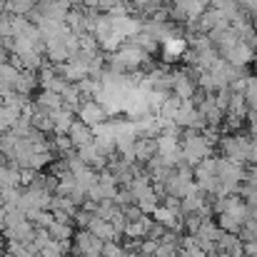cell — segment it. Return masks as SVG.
<instances>
[{
	"label": "cell",
	"mask_w": 257,
	"mask_h": 257,
	"mask_svg": "<svg viewBox=\"0 0 257 257\" xmlns=\"http://www.w3.org/2000/svg\"><path fill=\"white\" fill-rule=\"evenodd\" d=\"M100 252H102V242H100L90 230H75V235H73V252H70V257L100 255Z\"/></svg>",
	"instance_id": "1"
},
{
	"label": "cell",
	"mask_w": 257,
	"mask_h": 257,
	"mask_svg": "<svg viewBox=\"0 0 257 257\" xmlns=\"http://www.w3.org/2000/svg\"><path fill=\"white\" fill-rule=\"evenodd\" d=\"M75 117L80 122H85L87 127H95V125H102L107 120V112H105L102 102H97V100H83L80 107L75 110Z\"/></svg>",
	"instance_id": "2"
},
{
	"label": "cell",
	"mask_w": 257,
	"mask_h": 257,
	"mask_svg": "<svg viewBox=\"0 0 257 257\" xmlns=\"http://www.w3.org/2000/svg\"><path fill=\"white\" fill-rule=\"evenodd\" d=\"M195 90H197L195 80H192L185 70H175V73H172V95H175V97H180L182 102H187Z\"/></svg>",
	"instance_id": "3"
},
{
	"label": "cell",
	"mask_w": 257,
	"mask_h": 257,
	"mask_svg": "<svg viewBox=\"0 0 257 257\" xmlns=\"http://www.w3.org/2000/svg\"><path fill=\"white\" fill-rule=\"evenodd\" d=\"M33 105H35V110H43V112H48V115H55L58 110L65 107L63 97H60L58 92H48V90H40V92L33 97Z\"/></svg>",
	"instance_id": "4"
},
{
	"label": "cell",
	"mask_w": 257,
	"mask_h": 257,
	"mask_svg": "<svg viewBox=\"0 0 257 257\" xmlns=\"http://www.w3.org/2000/svg\"><path fill=\"white\" fill-rule=\"evenodd\" d=\"M155 155H158V143L153 138H138L135 140V145H133V160L135 163L148 165Z\"/></svg>",
	"instance_id": "5"
},
{
	"label": "cell",
	"mask_w": 257,
	"mask_h": 257,
	"mask_svg": "<svg viewBox=\"0 0 257 257\" xmlns=\"http://www.w3.org/2000/svg\"><path fill=\"white\" fill-rule=\"evenodd\" d=\"M68 140L73 143V148H75V150H78V148H83V145H90V143L95 140L92 127H87L85 122L75 120V122L70 125V130H68Z\"/></svg>",
	"instance_id": "6"
},
{
	"label": "cell",
	"mask_w": 257,
	"mask_h": 257,
	"mask_svg": "<svg viewBox=\"0 0 257 257\" xmlns=\"http://www.w3.org/2000/svg\"><path fill=\"white\" fill-rule=\"evenodd\" d=\"M150 225H153V217H150V215H143L140 220H135V222H127V225H125L122 237H125V240H145V237H148Z\"/></svg>",
	"instance_id": "7"
},
{
	"label": "cell",
	"mask_w": 257,
	"mask_h": 257,
	"mask_svg": "<svg viewBox=\"0 0 257 257\" xmlns=\"http://www.w3.org/2000/svg\"><path fill=\"white\" fill-rule=\"evenodd\" d=\"M50 117H53V135H68L70 125L78 120V117H75V112H73V110H68V107L58 110V112H55V115H50Z\"/></svg>",
	"instance_id": "8"
},
{
	"label": "cell",
	"mask_w": 257,
	"mask_h": 257,
	"mask_svg": "<svg viewBox=\"0 0 257 257\" xmlns=\"http://www.w3.org/2000/svg\"><path fill=\"white\" fill-rule=\"evenodd\" d=\"M35 87H38V75L23 70V73L15 78V83H13V92H18V95H23V97H33Z\"/></svg>",
	"instance_id": "9"
},
{
	"label": "cell",
	"mask_w": 257,
	"mask_h": 257,
	"mask_svg": "<svg viewBox=\"0 0 257 257\" xmlns=\"http://www.w3.org/2000/svg\"><path fill=\"white\" fill-rule=\"evenodd\" d=\"M30 127L38 130V133H43V135H53V117L48 112H43V110H33Z\"/></svg>",
	"instance_id": "10"
},
{
	"label": "cell",
	"mask_w": 257,
	"mask_h": 257,
	"mask_svg": "<svg viewBox=\"0 0 257 257\" xmlns=\"http://www.w3.org/2000/svg\"><path fill=\"white\" fill-rule=\"evenodd\" d=\"M48 235L53 242H73V235H75V227L73 225H60L53 220V225L48 227Z\"/></svg>",
	"instance_id": "11"
},
{
	"label": "cell",
	"mask_w": 257,
	"mask_h": 257,
	"mask_svg": "<svg viewBox=\"0 0 257 257\" xmlns=\"http://www.w3.org/2000/svg\"><path fill=\"white\" fill-rule=\"evenodd\" d=\"M35 3L38 0H5V13L18 15V18H25L35 8Z\"/></svg>",
	"instance_id": "12"
},
{
	"label": "cell",
	"mask_w": 257,
	"mask_h": 257,
	"mask_svg": "<svg viewBox=\"0 0 257 257\" xmlns=\"http://www.w3.org/2000/svg\"><path fill=\"white\" fill-rule=\"evenodd\" d=\"M117 210H120V207H117L112 200H102V202L95 205V212H92V215H95L97 220H102V222H110V220L117 215Z\"/></svg>",
	"instance_id": "13"
},
{
	"label": "cell",
	"mask_w": 257,
	"mask_h": 257,
	"mask_svg": "<svg viewBox=\"0 0 257 257\" xmlns=\"http://www.w3.org/2000/svg\"><path fill=\"white\" fill-rule=\"evenodd\" d=\"M245 102H247V112H257V73L247 78V87H245Z\"/></svg>",
	"instance_id": "14"
},
{
	"label": "cell",
	"mask_w": 257,
	"mask_h": 257,
	"mask_svg": "<svg viewBox=\"0 0 257 257\" xmlns=\"http://www.w3.org/2000/svg\"><path fill=\"white\" fill-rule=\"evenodd\" d=\"M122 255H125V250H122L120 242H102L100 257H122Z\"/></svg>",
	"instance_id": "15"
},
{
	"label": "cell",
	"mask_w": 257,
	"mask_h": 257,
	"mask_svg": "<svg viewBox=\"0 0 257 257\" xmlns=\"http://www.w3.org/2000/svg\"><path fill=\"white\" fill-rule=\"evenodd\" d=\"M165 232H168V227H165V225H160L158 220H153V225H150V230H148V240L160 242V240L165 237Z\"/></svg>",
	"instance_id": "16"
},
{
	"label": "cell",
	"mask_w": 257,
	"mask_h": 257,
	"mask_svg": "<svg viewBox=\"0 0 257 257\" xmlns=\"http://www.w3.org/2000/svg\"><path fill=\"white\" fill-rule=\"evenodd\" d=\"M180 252L177 245H170V242H158V250H155V257H175Z\"/></svg>",
	"instance_id": "17"
},
{
	"label": "cell",
	"mask_w": 257,
	"mask_h": 257,
	"mask_svg": "<svg viewBox=\"0 0 257 257\" xmlns=\"http://www.w3.org/2000/svg\"><path fill=\"white\" fill-rule=\"evenodd\" d=\"M155 250H158V242L155 240H140V257H153L155 255Z\"/></svg>",
	"instance_id": "18"
},
{
	"label": "cell",
	"mask_w": 257,
	"mask_h": 257,
	"mask_svg": "<svg viewBox=\"0 0 257 257\" xmlns=\"http://www.w3.org/2000/svg\"><path fill=\"white\" fill-rule=\"evenodd\" d=\"M122 215H125V220H127V222H135V220H140V217H143V212H140V207H138V205H127V207H122Z\"/></svg>",
	"instance_id": "19"
},
{
	"label": "cell",
	"mask_w": 257,
	"mask_h": 257,
	"mask_svg": "<svg viewBox=\"0 0 257 257\" xmlns=\"http://www.w3.org/2000/svg\"><path fill=\"white\" fill-rule=\"evenodd\" d=\"M0 38H10V13H0Z\"/></svg>",
	"instance_id": "20"
},
{
	"label": "cell",
	"mask_w": 257,
	"mask_h": 257,
	"mask_svg": "<svg viewBox=\"0 0 257 257\" xmlns=\"http://www.w3.org/2000/svg\"><path fill=\"white\" fill-rule=\"evenodd\" d=\"M242 257H257V242H242Z\"/></svg>",
	"instance_id": "21"
},
{
	"label": "cell",
	"mask_w": 257,
	"mask_h": 257,
	"mask_svg": "<svg viewBox=\"0 0 257 257\" xmlns=\"http://www.w3.org/2000/svg\"><path fill=\"white\" fill-rule=\"evenodd\" d=\"M175 257H190V255H187V252H182V250H180V252H177V255H175Z\"/></svg>",
	"instance_id": "22"
},
{
	"label": "cell",
	"mask_w": 257,
	"mask_h": 257,
	"mask_svg": "<svg viewBox=\"0 0 257 257\" xmlns=\"http://www.w3.org/2000/svg\"><path fill=\"white\" fill-rule=\"evenodd\" d=\"M3 10H5V0H0V13H3Z\"/></svg>",
	"instance_id": "23"
},
{
	"label": "cell",
	"mask_w": 257,
	"mask_h": 257,
	"mask_svg": "<svg viewBox=\"0 0 257 257\" xmlns=\"http://www.w3.org/2000/svg\"><path fill=\"white\" fill-rule=\"evenodd\" d=\"M122 257H140V255H130V252H125V255H122Z\"/></svg>",
	"instance_id": "24"
},
{
	"label": "cell",
	"mask_w": 257,
	"mask_h": 257,
	"mask_svg": "<svg viewBox=\"0 0 257 257\" xmlns=\"http://www.w3.org/2000/svg\"><path fill=\"white\" fill-rule=\"evenodd\" d=\"M83 257H100V255H83Z\"/></svg>",
	"instance_id": "25"
},
{
	"label": "cell",
	"mask_w": 257,
	"mask_h": 257,
	"mask_svg": "<svg viewBox=\"0 0 257 257\" xmlns=\"http://www.w3.org/2000/svg\"><path fill=\"white\" fill-rule=\"evenodd\" d=\"M153 257H155V255H153Z\"/></svg>",
	"instance_id": "26"
}]
</instances>
